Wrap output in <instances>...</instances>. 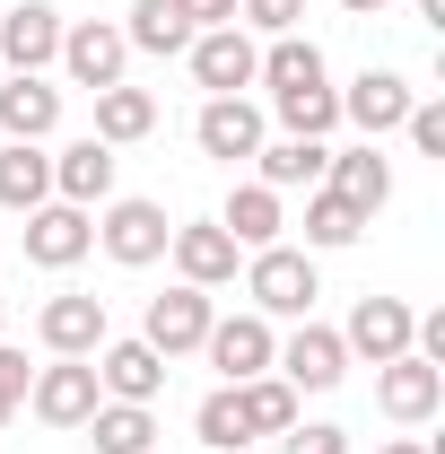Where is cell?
Masks as SVG:
<instances>
[{"label": "cell", "instance_id": "obj_1", "mask_svg": "<svg viewBox=\"0 0 445 454\" xmlns=\"http://www.w3.org/2000/svg\"><path fill=\"white\" fill-rule=\"evenodd\" d=\"M245 297H254V315L279 324V315H315V297H324V271H315V254H297V245H262L254 262H245Z\"/></svg>", "mask_w": 445, "mask_h": 454}, {"label": "cell", "instance_id": "obj_2", "mask_svg": "<svg viewBox=\"0 0 445 454\" xmlns=\"http://www.w3.org/2000/svg\"><path fill=\"white\" fill-rule=\"evenodd\" d=\"M183 61H192V79H201L210 97H245L254 70H262V44H254L245 27H201V35L183 44Z\"/></svg>", "mask_w": 445, "mask_h": 454}, {"label": "cell", "instance_id": "obj_3", "mask_svg": "<svg viewBox=\"0 0 445 454\" xmlns=\"http://www.w3.org/2000/svg\"><path fill=\"white\" fill-rule=\"evenodd\" d=\"M210 288H192V280H175L167 297H149V315H140V340L158 349V358H183V349H201L210 340Z\"/></svg>", "mask_w": 445, "mask_h": 454}, {"label": "cell", "instance_id": "obj_4", "mask_svg": "<svg viewBox=\"0 0 445 454\" xmlns=\"http://www.w3.org/2000/svg\"><path fill=\"white\" fill-rule=\"evenodd\" d=\"M271 376H288L297 394H332L340 376H349V349H340V333H324V324L306 315V324L271 349Z\"/></svg>", "mask_w": 445, "mask_h": 454}, {"label": "cell", "instance_id": "obj_5", "mask_svg": "<svg viewBox=\"0 0 445 454\" xmlns=\"http://www.w3.org/2000/svg\"><path fill=\"white\" fill-rule=\"evenodd\" d=\"M167 236H175V219L158 201H105V219H97V245H105L122 271H149L167 254Z\"/></svg>", "mask_w": 445, "mask_h": 454}, {"label": "cell", "instance_id": "obj_6", "mask_svg": "<svg viewBox=\"0 0 445 454\" xmlns=\"http://www.w3.org/2000/svg\"><path fill=\"white\" fill-rule=\"evenodd\" d=\"M97 367L88 358H53V367H35V385H27V411L44 419V428H88V411H97Z\"/></svg>", "mask_w": 445, "mask_h": 454}, {"label": "cell", "instance_id": "obj_7", "mask_svg": "<svg viewBox=\"0 0 445 454\" xmlns=\"http://www.w3.org/2000/svg\"><path fill=\"white\" fill-rule=\"evenodd\" d=\"M437 402H445V367H428L419 349H402V358L376 367V411H385V419L419 428V419H437Z\"/></svg>", "mask_w": 445, "mask_h": 454}, {"label": "cell", "instance_id": "obj_8", "mask_svg": "<svg viewBox=\"0 0 445 454\" xmlns=\"http://www.w3.org/2000/svg\"><path fill=\"white\" fill-rule=\"evenodd\" d=\"M0 61H9V79L53 70V61H61V9H53V0H18V9H0Z\"/></svg>", "mask_w": 445, "mask_h": 454}, {"label": "cell", "instance_id": "obj_9", "mask_svg": "<svg viewBox=\"0 0 445 454\" xmlns=\"http://www.w3.org/2000/svg\"><path fill=\"white\" fill-rule=\"evenodd\" d=\"M410 333H419V315H410L402 297H358V306H349V324H340V349H349V358H367V367H385V358L410 349Z\"/></svg>", "mask_w": 445, "mask_h": 454}, {"label": "cell", "instance_id": "obj_10", "mask_svg": "<svg viewBox=\"0 0 445 454\" xmlns=\"http://www.w3.org/2000/svg\"><path fill=\"white\" fill-rule=\"evenodd\" d=\"M122 61H131V44H122V27H105V18H79V27H61V70L97 97V88H122Z\"/></svg>", "mask_w": 445, "mask_h": 454}, {"label": "cell", "instance_id": "obj_11", "mask_svg": "<svg viewBox=\"0 0 445 454\" xmlns=\"http://www.w3.org/2000/svg\"><path fill=\"white\" fill-rule=\"evenodd\" d=\"M35 340H44L53 358H97V349H105V297H79V288L44 297V315H35Z\"/></svg>", "mask_w": 445, "mask_h": 454}, {"label": "cell", "instance_id": "obj_12", "mask_svg": "<svg viewBox=\"0 0 445 454\" xmlns=\"http://www.w3.org/2000/svg\"><path fill=\"white\" fill-rule=\"evenodd\" d=\"M88 367H97V394L105 402H158L167 394V358H158L149 340H105Z\"/></svg>", "mask_w": 445, "mask_h": 454}, {"label": "cell", "instance_id": "obj_13", "mask_svg": "<svg viewBox=\"0 0 445 454\" xmlns=\"http://www.w3.org/2000/svg\"><path fill=\"white\" fill-rule=\"evenodd\" d=\"M419 106L410 97V79L402 70H358L349 88H340V122H358L367 140H385V131H402V114Z\"/></svg>", "mask_w": 445, "mask_h": 454}, {"label": "cell", "instance_id": "obj_14", "mask_svg": "<svg viewBox=\"0 0 445 454\" xmlns=\"http://www.w3.org/2000/svg\"><path fill=\"white\" fill-rule=\"evenodd\" d=\"M192 140H201V158L245 167V158L262 149V106H245V97H210V106L192 114Z\"/></svg>", "mask_w": 445, "mask_h": 454}, {"label": "cell", "instance_id": "obj_15", "mask_svg": "<svg viewBox=\"0 0 445 454\" xmlns=\"http://www.w3.org/2000/svg\"><path fill=\"white\" fill-rule=\"evenodd\" d=\"M88 245H97V219H88V210H70V201L27 210V262H35V271H70Z\"/></svg>", "mask_w": 445, "mask_h": 454}, {"label": "cell", "instance_id": "obj_16", "mask_svg": "<svg viewBox=\"0 0 445 454\" xmlns=\"http://www.w3.org/2000/svg\"><path fill=\"white\" fill-rule=\"evenodd\" d=\"M167 254H175V271H183L192 288H227V280H236V262H245V245H236L219 219L175 227V236H167Z\"/></svg>", "mask_w": 445, "mask_h": 454}, {"label": "cell", "instance_id": "obj_17", "mask_svg": "<svg viewBox=\"0 0 445 454\" xmlns=\"http://www.w3.org/2000/svg\"><path fill=\"white\" fill-rule=\"evenodd\" d=\"M113 167H122V158H113L97 131L70 140V149L53 158V201H70V210H105V201H113Z\"/></svg>", "mask_w": 445, "mask_h": 454}, {"label": "cell", "instance_id": "obj_18", "mask_svg": "<svg viewBox=\"0 0 445 454\" xmlns=\"http://www.w3.org/2000/svg\"><path fill=\"white\" fill-rule=\"evenodd\" d=\"M210 367H219L227 385H245V376H271V349H279V333L262 324V315H227V324H210Z\"/></svg>", "mask_w": 445, "mask_h": 454}, {"label": "cell", "instance_id": "obj_19", "mask_svg": "<svg viewBox=\"0 0 445 454\" xmlns=\"http://www.w3.org/2000/svg\"><path fill=\"white\" fill-rule=\"evenodd\" d=\"M324 192H340L349 210H385L393 201V167H385V149L376 140H358V149H332V167H324Z\"/></svg>", "mask_w": 445, "mask_h": 454}, {"label": "cell", "instance_id": "obj_20", "mask_svg": "<svg viewBox=\"0 0 445 454\" xmlns=\"http://www.w3.org/2000/svg\"><path fill=\"white\" fill-rule=\"evenodd\" d=\"M44 201H53L44 140H0V210H44Z\"/></svg>", "mask_w": 445, "mask_h": 454}, {"label": "cell", "instance_id": "obj_21", "mask_svg": "<svg viewBox=\"0 0 445 454\" xmlns=\"http://www.w3.org/2000/svg\"><path fill=\"white\" fill-rule=\"evenodd\" d=\"M53 122H61V88L44 70H27V79L0 88V131H9V140H44Z\"/></svg>", "mask_w": 445, "mask_h": 454}, {"label": "cell", "instance_id": "obj_22", "mask_svg": "<svg viewBox=\"0 0 445 454\" xmlns=\"http://www.w3.org/2000/svg\"><path fill=\"white\" fill-rule=\"evenodd\" d=\"M254 184H271V192H297V184H306V192H315V184H324V167H332V149H324V140H288V131H279V140H262V149H254Z\"/></svg>", "mask_w": 445, "mask_h": 454}, {"label": "cell", "instance_id": "obj_23", "mask_svg": "<svg viewBox=\"0 0 445 454\" xmlns=\"http://www.w3.org/2000/svg\"><path fill=\"white\" fill-rule=\"evenodd\" d=\"M88 437H97V454H158V411L149 402H97Z\"/></svg>", "mask_w": 445, "mask_h": 454}, {"label": "cell", "instance_id": "obj_24", "mask_svg": "<svg viewBox=\"0 0 445 454\" xmlns=\"http://www.w3.org/2000/svg\"><path fill=\"white\" fill-rule=\"evenodd\" d=\"M158 131V97L149 88H97V140L105 149H131Z\"/></svg>", "mask_w": 445, "mask_h": 454}, {"label": "cell", "instance_id": "obj_25", "mask_svg": "<svg viewBox=\"0 0 445 454\" xmlns=\"http://www.w3.org/2000/svg\"><path fill=\"white\" fill-rule=\"evenodd\" d=\"M219 227L245 245V254L279 245V192H271V184H236V192H227V210H219Z\"/></svg>", "mask_w": 445, "mask_h": 454}, {"label": "cell", "instance_id": "obj_26", "mask_svg": "<svg viewBox=\"0 0 445 454\" xmlns=\"http://www.w3.org/2000/svg\"><path fill=\"white\" fill-rule=\"evenodd\" d=\"M236 411H245V437H279V428H297V385L288 376H245Z\"/></svg>", "mask_w": 445, "mask_h": 454}, {"label": "cell", "instance_id": "obj_27", "mask_svg": "<svg viewBox=\"0 0 445 454\" xmlns=\"http://www.w3.org/2000/svg\"><path fill=\"white\" fill-rule=\"evenodd\" d=\"M122 44L167 61V53H183V44H192V27L175 18V0H131V18H122Z\"/></svg>", "mask_w": 445, "mask_h": 454}, {"label": "cell", "instance_id": "obj_28", "mask_svg": "<svg viewBox=\"0 0 445 454\" xmlns=\"http://www.w3.org/2000/svg\"><path fill=\"white\" fill-rule=\"evenodd\" d=\"M271 114H279V131H288V140H324V131L340 122V88H279Z\"/></svg>", "mask_w": 445, "mask_h": 454}, {"label": "cell", "instance_id": "obj_29", "mask_svg": "<svg viewBox=\"0 0 445 454\" xmlns=\"http://www.w3.org/2000/svg\"><path fill=\"white\" fill-rule=\"evenodd\" d=\"M254 79H262L271 97H279V88H332V79H324V53H315L306 35H271V53H262Z\"/></svg>", "mask_w": 445, "mask_h": 454}, {"label": "cell", "instance_id": "obj_30", "mask_svg": "<svg viewBox=\"0 0 445 454\" xmlns=\"http://www.w3.org/2000/svg\"><path fill=\"white\" fill-rule=\"evenodd\" d=\"M358 236H367V210H349L340 192H324V184H315V192H306V245L340 254V245H358Z\"/></svg>", "mask_w": 445, "mask_h": 454}, {"label": "cell", "instance_id": "obj_31", "mask_svg": "<svg viewBox=\"0 0 445 454\" xmlns=\"http://www.w3.org/2000/svg\"><path fill=\"white\" fill-rule=\"evenodd\" d=\"M192 437H201V454H245V411H236V385H219V394L192 411Z\"/></svg>", "mask_w": 445, "mask_h": 454}, {"label": "cell", "instance_id": "obj_32", "mask_svg": "<svg viewBox=\"0 0 445 454\" xmlns=\"http://www.w3.org/2000/svg\"><path fill=\"white\" fill-rule=\"evenodd\" d=\"M279 454H349V428H332V419H297V428H279Z\"/></svg>", "mask_w": 445, "mask_h": 454}, {"label": "cell", "instance_id": "obj_33", "mask_svg": "<svg viewBox=\"0 0 445 454\" xmlns=\"http://www.w3.org/2000/svg\"><path fill=\"white\" fill-rule=\"evenodd\" d=\"M236 18H245L254 35H297V18H306V0H236Z\"/></svg>", "mask_w": 445, "mask_h": 454}, {"label": "cell", "instance_id": "obj_34", "mask_svg": "<svg viewBox=\"0 0 445 454\" xmlns=\"http://www.w3.org/2000/svg\"><path fill=\"white\" fill-rule=\"evenodd\" d=\"M402 131H410L419 158H445V106H437V97H419V106L402 114Z\"/></svg>", "mask_w": 445, "mask_h": 454}, {"label": "cell", "instance_id": "obj_35", "mask_svg": "<svg viewBox=\"0 0 445 454\" xmlns=\"http://www.w3.org/2000/svg\"><path fill=\"white\" fill-rule=\"evenodd\" d=\"M27 385H35V367H27V349H9V340H0V428H9V411L27 402Z\"/></svg>", "mask_w": 445, "mask_h": 454}, {"label": "cell", "instance_id": "obj_36", "mask_svg": "<svg viewBox=\"0 0 445 454\" xmlns=\"http://www.w3.org/2000/svg\"><path fill=\"white\" fill-rule=\"evenodd\" d=\"M175 18L201 35V27H236V0H175Z\"/></svg>", "mask_w": 445, "mask_h": 454}, {"label": "cell", "instance_id": "obj_37", "mask_svg": "<svg viewBox=\"0 0 445 454\" xmlns=\"http://www.w3.org/2000/svg\"><path fill=\"white\" fill-rule=\"evenodd\" d=\"M376 454H428V446H419V437H393V446H376Z\"/></svg>", "mask_w": 445, "mask_h": 454}, {"label": "cell", "instance_id": "obj_38", "mask_svg": "<svg viewBox=\"0 0 445 454\" xmlns=\"http://www.w3.org/2000/svg\"><path fill=\"white\" fill-rule=\"evenodd\" d=\"M340 9H349V18H376V9H385V0H340Z\"/></svg>", "mask_w": 445, "mask_h": 454}, {"label": "cell", "instance_id": "obj_39", "mask_svg": "<svg viewBox=\"0 0 445 454\" xmlns=\"http://www.w3.org/2000/svg\"><path fill=\"white\" fill-rule=\"evenodd\" d=\"M0 324H9V297H0Z\"/></svg>", "mask_w": 445, "mask_h": 454}]
</instances>
